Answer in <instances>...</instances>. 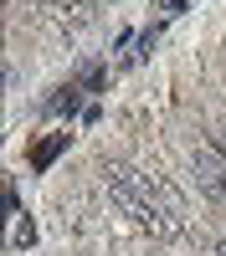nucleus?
Masks as SVG:
<instances>
[{
    "instance_id": "obj_1",
    "label": "nucleus",
    "mask_w": 226,
    "mask_h": 256,
    "mask_svg": "<svg viewBox=\"0 0 226 256\" xmlns=\"http://www.w3.org/2000/svg\"><path fill=\"white\" fill-rule=\"evenodd\" d=\"M190 169H195V184L211 195L216 205H226V154L216 144H195L190 148Z\"/></svg>"
},
{
    "instance_id": "obj_2",
    "label": "nucleus",
    "mask_w": 226,
    "mask_h": 256,
    "mask_svg": "<svg viewBox=\"0 0 226 256\" xmlns=\"http://www.w3.org/2000/svg\"><path fill=\"white\" fill-rule=\"evenodd\" d=\"M211 144H216L221 154H226V128H216V134H211Z\"/></svg>"
}]
</instances>
